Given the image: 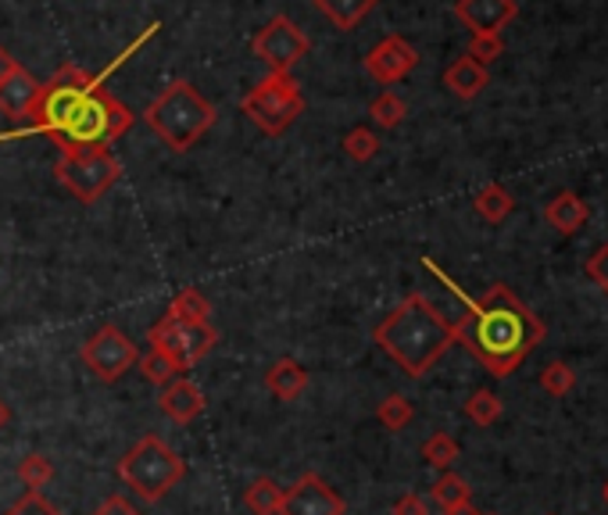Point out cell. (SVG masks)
<instances>
[{"label":"cell","instance_id":"1","mask_svg":"<svg viewBox=\"0 0 608 515\" xmlns=\"http://www.w3.org/2000/svg\"><path fill=\"white\" fill-rule=\"evenodd\" d=\"M422 265L430 269L437 280H444L454 291V297L462 301L465 312H462V319L454 323V344H462L494 380L512 376L544 344L547 337L544 319L534 308L523 305L512 286L494 283L486 294L469 297L433 258H422Z\"/></svg>","mask_w":608,"mask_h":515},{"label":"cell","instance_id":"15","mask_svg":"<svg viewBox=\"0 0 608 515\" xmlns=\"http://www.w3.org/2000/svg\"><path fill=\"white\" fill-rule=\"evenodd\" d=\"M158 404H161V412L169 416L172 422L187 427V422H193L197 416L205 412V393H201V387H197L193 380H179V376H176L172 383L161 387Z\"/></svg>","mask_w":608,"mask_h":515},{"label":"cell","instance_id":"13","mask_svg":"<svg viewBox=\"0 0 608 515\" xmlns=\"http://www.w3.org/2000/svg\"><path fill=\"white\" fill-rule=\"evenodd\" d=\"M344 497L318 473H304L291 491H283L280 515H344Z\"/></svg>","mask_w":608,"mask_h":515},{"label":"cell","instance_id":"14","mask_svg":"<svg viewBox=\"0 0 608 515\" xmlns=\"http://www.w3.org/2000/svg\"><path fill=\"white\" fill-rule=\"evenodd\" d=\"M520 4L515 0H454V19L473 36H501V29L515 22Z\"/></svg>","mask_w":608,"mask_h":515},{"label":"cell","instance_id":"26","mask_svg":"<svg viewBox=\"0 0 608 515\" xmlns=\"http://www.w3.org/2000/svg\"><path fill=\"white\" fill-rule=\"evenodd\" d=\"M369 115H373V123L379 129H398L405 123V115H408V104L394 94V90H384V94L369 104Z\"/></svg>","mask_w":608,"mask_h":515},{"label":"cell","instance_id":"21","mask_svg":"<svg viewBox=\"0 0 608 515\" xmlns=\"http://www.w3.org/2000/svg\"><path fill=\"white\" fill-rule=\"evenodd\" d=\"M473 208H476V216L486 219V222H505L512 216L515 201H512V193L501 187V183H486V187L476 190Z\"/></svg>","mask_w":608,"mask_h":515},{"label":"cell","instance_id":"24","mask_svg":"<svg viewBox=\"0 0 608 515\" xmlns=\"http://www.w3.org/2000/svg\"><path fill=\"white\" fill-rule=\"evenodd\" d=\"M433 502L444 508V512H451V508H459V505H469V494H473V487L459 476V473H440L437 476V483H433Z\"/></svg>","mask_w":608,"mask_h":515},{"label":"cell","instance_id":"23","mask_svg":"<svg viewBox=\"0 0 608 515\" xmlns=\"http://www.w3.org/2000/svg\"><path fill=\"white\" fill-rule=\"evenodd\" d=\"M169 319L176 323H208V315H211V305H208V297L201 291H193V286H187V291H179L172 297V305H169Z\"/></svg>","mask_w":608,"mask_h":515},{"label":"cell","instance_id":"39","mask_svg":"<svg viewBox=\"0 0 608 515\" xmlns=\"http://www.w3.org/2000/svg\"><path fill=\"white\" fill-rule=\"evenodd\" d=\"M444 515H483V512H476L473 505H459V508H451V512H444Z\"/></svg>","mask_w":608,"mask_h":515},{"label":"cell","instance_id":"4","mask_svg":"<svg viewBox=\"0 0 608 515\" xmlns=\"http://www.w3.org/2000/svg\"><path fill=\"white\" fill-rule=\"evenodd\" d=\"M144 123L169 150L187 155V150L219 123V112L205 94H197V86L190 80H176L147 104Z\"/></svg>","mask_w":608,"mask_h":515},{"label":"cell","instance_id":"28","mask_svg":"<svg viewBox=\"0 0 608 515\" xmlns=\"http://www.w3.org/2000/svg\"><path fill=\"white\" fill-rule=\"evenodd\" d=\"M412 416H416V408H412V401H408V398H401V393H390V398H384V401H379V408H376V419L384 422L390 433L405 430L408 422H412Z\"/></svg>","mask_w":608,"mask_h":515},{"label":"cell","instance_id":"19","mask_svg":"<svg viewBox=\"0 0 608 515\" xmlns=\"http://www.w3.org/2000/svg\"><path fill=\"white\" fill-rule=\"evenodd\" d=\"M265 387L276 393L280 401H297L304 390H308V372L297 366L294 358H280L276 366L265 372Z\"/></svg>","mask_w":608,"mask_h":515},{"label":"cell","instance_id":"8","mask_svg":"<svg viewBox=\"0 0 608 515\" xmlns=\"http://www.w3.org/2000/svg\"><path fill=\"white\" fill-rule=\"evenodd\" d=\"M122 176V161L104 150H65L54 165V179L65 187L80 204H97Z\"/></svg>","mask_w":608,"mask_h":515},{"label":"cell","instance_id":"9","mask_svg":"<svg viewBox=\"0 0 608 515\" xmlns=\"http://www.w3.org/2000/svg\"><path fill=\"white\" fill-rule=\"evenodd\" d=\"M216 344H219V329L211 323H176L165 315V319L150 326V347L169 358L179 372L193 369Z\"/></svg>","mask_w":608,"mask_h":515},{"label":"cell","instance_id":"5","mask_svg":"<svg viewBox=\"0 0 608 515\" xmlns=\"http://www.w3.org/2000/svg\"><path fill=\"white\" fill-rule=\"evenodd\" d=\"M133 118L136 115L112 94L108 83H104L69 115V123L61 126L51 140L57 144L61 155H65V150H104L112 147L118 136H126L133 129Z\"/></svg>","mask_w":608,"mask_h":515},{"label":"cell","instance_id":"11","mask_svg":"<svg viewBox=\"0 0 608 515\" xmlns=\"http://www.w3.org/2000/svg\"><path fill=\"white\" fill-rule=\"evenodd\" d=\"M308 48L312 43H308V36H304V29L286 19V14L269 19L262 29H258V36L251 40V51L269 65V72H291L301 57L308 54Z\"/></svg>","mask_w":608,"mask_h":515},{"label":"cell","instance_id":"41","mask_svg":"<svg viewBox=\"0 0 608 515\" xmlns=\"http://www.w3.org/2000/svg\"><path fill=\"white\" fill-rule=\"evenodd\" d=\"M601 497H605V505H608V480H605V491H601Z\"/></svg>","mask_w":608,"mask_h":515},{"label":"cell","instance_id":"20","mask_svg":"<svg viewBox=\"0 0 608 515\" xmlns=\"http://www.w3.org/2000/svg\"><path fill=\"white\" fill-rule=\"evenodd\" d=\"M312 4L318 14H326L340 33H352V29L379 4V0H312Z\"/></svg>","mask_w":608,"mask_h":515},{"label":"cell","instance_id":"12","mask_svg":"<svg viewBox=\"0 0 608 515\" xmlns=\"http://www.w3.org/2000/svg\"><path fill=\"white\" fill-rule=\"evenodd\" d=\"M416 69H419V51L398 33L384 36L369 54H365V72H369L379 86L401 83L405 75H412Z\"/></svg>","mask_w":608,"mask_h":515},{"label":"cell","instance_id":"6","mask_svg":"<svg viewBox=\"0 0 608 515\" xmlns=\"http://www.w3.org/2000/svg\"><path fill=\"white\" fill-rule=\"evenodd\" d=\"M182 476H187V462H182V454L165 444L158 433L140 437V441L118 459V480L147 505L161 502Z\"/></svg>","mask_w":608,"mask_h":515},{"label":"cell","instance_id":"27","mask_svg":"<svg viewBox=\"0 0 608 515\" xmlns=\"http://www.w3.org/2000/svg\"><path fill=\"white\" fill-rule=\"evenodd\" d=\"M422 459H426V465H433V469H440V473H448V469L454 465V459H459V441H454L451 433H433V437H426Z\"/></svg>","mask_w":608,"mask_h":515},{"label":"cell","instance_id":"33","mask_svg":"<svg viewBox=\"0 0 608 515\" xmlns=\"http://www.w3.org/2000/svg\"><path fill=\"white\" fill-rule=\"evenodd\" d=\"M465 54L473 57L476 65H494L501 54H505V40L501 36H473L469 40V48H465Z\"/></svg>","mask_w":608,"mask_h":515},{"label":"cell","instance_id":"10","mask_svg":"<svg viewBox=\"0 0 608 515\" xmlns=\"http://www.w3.org/2000/svg\"><path fill=\"white\" fill-rule=\"evenodd\" d=\"M80 358L101 383H118L122 376L140 361L136 358V344L118 326H101L94 337L80 347Z\"/></svg>","mask_w":608,"mask_h":515},{"label":"cell","instance_id":"2","mask_svg":"<svg viewBox=\"0 0 608 515\" xmlns=\"http://www.w3.org/2000/svg\"><path fill=\"white\" fill-rule=\"evenodd\" d=\"M373 340L384 347L390 361L422 380L440 358L454 347V323L426 294H408L384 323L373 329Z\"/></svg>","mask_w":608,"mask_h":515},{"label":"cell","instance_id":"3","mask_svg":"<svg viewBox=\"0 0 608 515\" xmlns=\"http://www.w3.org/2000/svg\"><path fill=\"white\" fill-rule=\"evenodd\" d=\"M158 22L155 25H147L140 36H136L126 51H122L118 57H112L108 62V69H101L97 75H90V72H83L80 65H61L48 83H40V94H36V101H33V108H29V129L25 133H43V136H54L61 126L69 123V115L80 108V104L94 94L97 86H104L112 80V75L129 62V57L144 48L147 40H155V33H158Z\"/></svg>","mask_w":608,"mask_h":515},{"label":"cell","instance_id":"31","mask_svg":"<svg viewBox=\"0 0 608 515\" xmlns=\"http://www.w3.org/2000/svg\"><path fill=\"white\" fill-rule=\"evenodd\" d=\"M344 155L352 161H373L379 155V136L369 126H355L344 136Z\"/></svg>","mask_w":608,"mask_h":515},{"label":"cell","instance_id":"7","mask_svg":"<svg viewBox=\"0 0 608 515\" xmlns=\"http://www.w3.org/2000/svg\"><path fill=\"white\" fill-rule=\"evenodd\" d=\"M240 112L265 136H280L297 123V115L304 112V97L291 72H269L262 83L243 94Z\"/></svg>","mask_w":608,"mask_h":515},{"label":"cell","instance_id":"17","mask_svg":"<svg viewBox=\"0 0 608 515\" xmlns=\"http://www.w3.org/2000/svg\"><path fill=\"white\" fill-rule=\"evenodd\" d=\"M544 219H547V225H552L555 233H562V237H576V233H580L584 225H587L590 211H587V204H584L573 190H562V193L552 197V201H547Z\"/></svg>","mask_w":608,"mask_h":515},{"label":"cell","instance_id":"16","mask_svg":"<svg viewBox=\"0 0 608 515\" xmlns=\"http://www.w3.org/2000/svg\"><path fill=\"white\" fill-rule=\"evenodd\" d=\"M40 94V80L25 65H19L4 83H0V115L4 118H25Z\"/></svg>","mask_w":608,"mask_h":515},{"label":"cell","instance_id":"29","mask_svg":"<svg viewBox=\"0 0 608 515\" xmlns=\"http://www.w3.org/2000/svg\"><path fill=\"white\" fill-rule=\"evenodd\" d=\"M51 476H54V465H51L48 454L33 451V454H25V459L19 462V480H22V487H25V491H40V487H48Z\"/></svg>","mask_w":608,"mask_h":515},{"label":"cell","instance_id":"36","mask_svg":"<svg viewBox=\"0 0 608 515\" xmlns=\"http://www.w3.org/2000/svg\"><path fill=\"white\" fill-rule=\"evenodd\" d=\"M394 515H430V505H426L419 494H405L394 502Z\"/></svg>","mask_w":608,"mask_h":515},{"label":"cell","instance_id":"25","mask_svg":"<svg viewBox=\"0 0 608 515\" xmlns=\"http://www.w3.org/2000/svg\"><path fill=\"white\" fill-rule=\"evenodd\" d=\"M501 412H505V401H501L494 390L469 393V401H465V419L469 422H476V427H494V422L501 419Z\"/></svg>","mask_w":608,"mask_h":515},{"label":"cell","instance_id":"37","mask_svg":"<svg viewBox=\"0 0 608 515\" xmlns=\"http://www.w3.org/2000/svg\"><path fill=\"white\" fill-rule=\"evenodd\" d=\"M94 515H140V512H136V508H133L122 494H112L108 502H104Z\"/></svg>","mask_w":608,"mask_h":515},{"label":"cell","instance_id":"30","mask_svg":"<svg viewBox=\"0 0 608 515\" xmlns=\"http://www.w3.org/2000/svg\"><path fill=\"white\" fill-rule=\"evenodd\" d=\"M573 387H576V372L566 361H547L541 369V390L547 398H566V393H573Z\"/></svg>","mask_w":608,"mask_h":515},{"label":"cell","instance_id":"34","mask_svg":"<svg viewBox=\"0 0 608 515\" xmlns=\"http://www.w3.org/2000/svg\"><path fill=\"white\" fill-rule=\"evenodd\" d=\"M4 515H61L40 491H25Z\"/></svg>","mask_w":608,"mask_h":515},{"label":"cell","instance_id":"18","mask_svg":"<svg viewBox=\"0 0 608 515\" xmlns=\"http://www.w3.org/2000/svg\"><path fill=\"white\" fill-rule=\"evenodd\" d=\"M486 83H491V72H486L483 65H476L469 54H462L459 62H451L444 69V86L462 101H476Z\"/></svg>","mask_w":608,"mask_h":515},{"label":"cell","instance_id":"38","mask_svg":"<svg viewBox=\"0 0 608 515\" xmlns=\"http://www.w3.org/2000/svg\"><path fill=\"white\" fill-rule=\"evenodd\" d=\"M14 69H19V57H14L11 51H4V48H0V83H4V80H8V75H11Z\"/></svg>","mask_w":608,"mask_h":515},{"label":"cell","instance_id":"32","mask_svg":"<svg viewBox=\"0 0 608 515\" xmlns=\"http://www.w3.org/2000/svg\"><path fill=\"white\" fill-rule=\"evenodd\" d=\"M176 366L169 358H165L161 351H155V347H150V351L140 358V376L147 383H155V387H165V383H172L176 380Z\"/></svg>","mask_w":608,"mask_h":515},{"label":"cell","instance_id":"35","mask_svg":"<svg viewBox=\"0 0 608 515\" xmlns=\"http://www.w3.org/2000/svg\"><path fill=\"white\" fill-rule=\"evenodd\" d=\"M587 276L595 280V286H601V294H608V240L587 258Z\"/></svg>","mask_w":608,"mask_h":515},{"label":"cell","instance_id":"40","mask_svg":"<svg viewBox=\"0 0 608 515\" xmlns=\"http://www.w3.org/2000/svg\"><path fill=\"white\" fill-rule=\"evenodd\" d=\"M8 419H11V412H8V404H4V401H0V430H4V427H8Z\"/></svg>","mask_w":608,"mask_h":515},{"label":"cell","instance_id":"22","mask_svg":"<svg viewBox=\"0 0 608 515\" xmlns=\"http://www.w3.org/2000/svg\"><path fill=\"white\" fill-rule=\"evenodd\" d=\"M243 505H248L254 515H280V508H283V487H280L276 480H269V476L254 480L251 487H248V494H243Z\"/></svg>","mask_w":608,"mask_h":515}]
</instances>
